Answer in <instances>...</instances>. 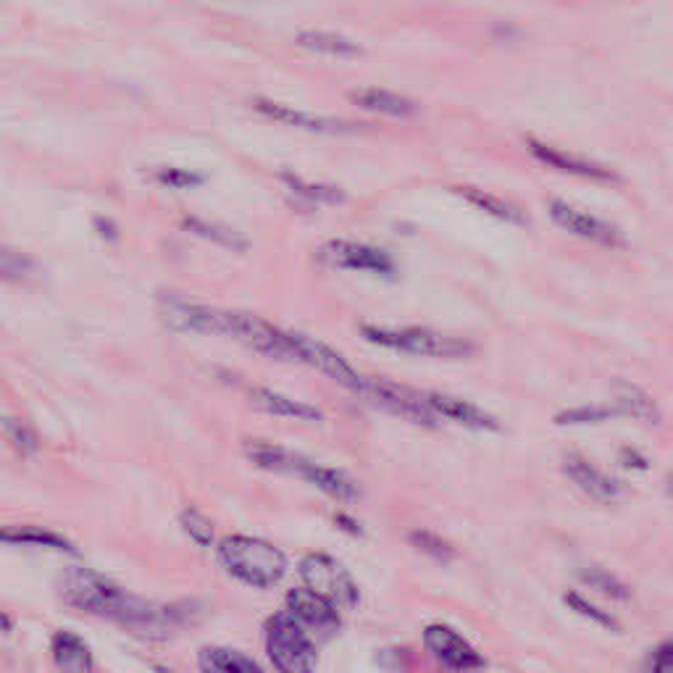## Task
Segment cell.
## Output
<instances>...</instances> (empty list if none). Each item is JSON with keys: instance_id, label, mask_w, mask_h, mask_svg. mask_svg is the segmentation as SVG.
I'll use <instances>...</instances> for the list:
<instances>
[{"instance_id": "cell-11", "label": "cell", "mask_w": 673, "mask_h": 673, "mask_svg": "<svg viewBox=\"0 0 673 673\" xmlns=\"http://www.w3.org/2000/svg\"><path fill=\"white\" fill-rule=\"evenodd\" d=\"M319 263L329 269H358V272H376V274H390L392 272V258L387 252L371 245L348 242V240H329L316 252Z\"/></svg>"}, {"instance_id": "cell-15", "label": "cell", "mask_w": 673, "mask_h": 673, "mask_svg": "<svg viewBox=\"0 0 673 673\" xmlns=\"http://www.w3.org/2000/svg\"><path fill=\"white\" fill-rule=\"evenodd\" d=\"M298 479L308 481L311 487H316L319 492H324V495L337 500V502H342V505H352V502H358V498H361L358 484L345 471L332 469V466H322V463H313L308 458H302V463H300Z\"/></svg>"}, {"instance_id": "cell-44", "label": "cell", "mask_w": 673, "mask_h": 673, "mask_svg": "<svg viewBox=\"0 0 673 673\" xmlns=\"http://www.w3.org/2000/svg\"><path fill=\"white\" fill-rule=\"evenodd\" d=\"M158 673H174V671H169V668H158Z\"/></svg>"}, {"instance_id": "cell-13", "label": "cell", "mask_w": 673, "mask_h": 673, "mask_svg": "<svg viewBox=\"0 0 673 673\" xmlns=\"http://www.w3.org/2000/svg\"><path fill=\"white\" fill-rule=\"evenodd\" d=\"M298 348L300 363L313 366L316 371H322V374L329 376L332 381H337L340 387H345V390L355 392V395L363 392V381H366V379L358 374L337 350H332L329 345H324V342H316V340H311V337H302V334H298Z\"/></svg>"}, {"instance_id": "cell-26", "label": "cell", "mask_w": 673, "mask_h": 673, "mask_svg": "<svg viewBox=\"0 0 673 673\" xmlns=\"http://www.w3.org/2000/svg\"><path fill=\"white\" fill-rule=\"evenodd\" d=\"M298 45L322 53V55H337V58H355L363 50L355 45L352 40L337 35V32H324V29H305L298 35Z\"/></svg>"}, {"instance_id": "cell-24", "label": "cell", "mask_w": 673, "mask_h": 673, "mask_svg": "<svg viewBox=\"0 0 673 673\" xmlns=\"http://www.w3.org/2000/svg\"><path fill=\"white\" fill-rule=\"evenodd\" d=\"M203 673H266L258 660H252L242 649L203 648L198 655Z\"/></svg>"}, {"instance_id": "cell-38", "label": "cell", "mask_w": 673, "mask_h": 673, "mask_svg": "<svg viewBox=\"0 0 673 673\" xmlns=\"http://www.w3.org/2000/svg\"><path fill=\"white\" fill-rule=\"evenodd\" d=\"M642 673H673V637L666 639V642H660L658 648L649 652Z\"/></svg>"}, {"instance_id": "cell-21", "label": "cell", "mask_w": 673, "mask_h": 673, "mask_svg": "<svg viewBox=\"0 0 673 673\" xmlns=\"http://www.w3.org/2000/svg\"><path fill=\"white\" fill-rule=\"evenodd\" d=\"M252 108L272 119V122H279V124L287 126H298V129H308V132H340L345 126L334 119H324V116H313V114H302V111H295L290 105H282V103H274L269 98H255L252 100Z\"/></svg>"}, {"instance_id": "cell-39", "label": "cell", "mask_w": 673, "mask_h": 673, "mask_svg": "<svg viewBox=\"0 0 673 673\" xmlns=\"http://www.w3.org/2000/svg\"><path fill=\"white\" fill-rule=\"evenodd\" d=\"M621 463L628 466V469H637V471H642V469H648V458L642 455V452H637V450L626 448L621 450Z\"/></svg>"}, {"instance_id": "cell-7", "label": "cell", "mask_w": 673, "mask_h": 673, "mask_svg": "<svg viewBox=\"0 0 673 673\" xmlns=\"http://www.w3.org/2000/svg\"><path fill=\"white\" fill-rule=\"evenodd\" d=\"M424 648L450 673H476L487 666L484 655L463 639L455 628L445 624H431L424 628Z\"/></svg>"}, {"instance_id": "cell-34", "label": "cell", "mask_w": 673, "mask_h": 673, "mask_svg": "<svg viewBox=\"0 0 673 673\" xmlns=\"http://www.w3.org/2000/svg\"><path fill=\"white\" fill-rule=\"evenodd\" d=\"M0 429L5 434V440L19 450L22 455H35L40 450V437L32 426H26L25 421H16V419H0Z\"/></svg>"}, {"instance_id": "cell-1", "label": "cell", "mask_w": 673, "mask_h": 673, "mask_svg": "<svg viewBox=\"0 0 673 673\" xmlns=\"http://www.w3.org/2000/svg\"><path fill=\"white\" fill-rule=\"evenodd\" d=\"M58 587L61 598L72 608L116 621L129 634L150 642L169 639L176 628L190 621V610L176 605H153L84 566H69L58 579Z\"/></svg>"}, {"instance_id": "cell-6", "label": "cell", "mask_w": 673, "mask_h": 673, "mask_svg": "<svg viewBox=\"0 0 673 673\" xmlns=\"http://www.w3.org/2000/svg\"><path fill=\"white\" fill-rule=\"evenodd\" d=\"M298 574L305 581V589L329 599L334 608H355L361 599V589L352 574L326 552H308L300 560Z\"/></svg>"}, {"instance_id": "cell-18", "label": "cell", "mask_w": 673, "mask_h": 673, "mask_svg": "<svg viewBox=\"0 0 673 673\" xmlns=\"http://www.w3.org/2000/svg\"><path fill=\"white\" fill-rule=\"evenodd\" d=\"M50 652L55 666L64 673H93L95 671V658L90 645L74 634V631H55L50 639Z\"/></svg>"}, {"instance_id": "cell-41", "label": "cell", "mask_w": 673, "mask_h": 673, "mask_svg": "<svg viewBox=\"0 0 673 673\" xmlns=\"http://www.w3.org/2000/svg\"><path fill=\"white\" fill-rule=\"evenodd\" d=\"M95 229L100 232V237H105V240H116V237H119V229L114 226V222H111V219L95 216Z\"/></svg>"}, {"instance_id": "cell-8", "label": "cell", "mask_w": 673, "mask_h": 673, "mask_svg": "<svg viewBox=\"0 0 673 673\" xmlns=\"http://www.w3.org/2000/svg\"><path fill=\"white\" fill-rule=\"evenodd\" d=\"M361 395L376 408H381L392 416H400L411 424L437 429V416L429 411L426 400L419 398L416 392H411L408 387H400L395 381H384V379H366Z\"/></svg>"}, {"instance_id": "cell-10", "label": "cell", "mask_w": 673, "mask_h": 673, "mask_svg": "<svg viewBox=\"0 0 673 673\" xmlns=\"http://www.w3.org/2000/svg\"><path fill=\"white\" fill-rule=\"evenodd\" d=\"M158 316L166 324V329H172V332H193V334L222 337V326H224V311L182 298L161 300Z\"/></svg>"}, {"instance_id": "cell-35", "label": "cell", "mask_w": 673, "mask_h": 673, "mask_svg": "<svg viewBox=\"0 0 673 673\" xmlns=\"http://www.w3.org/2000/svg\"><path fill=\"white\" fill-rule=\"evenodd\" d=\"M179 524H182V531L200 545V548H211L213 545V524L200 513L198 508H184L179 513Z\"/></svg>"}, {"instance_id": "cell-23", "label": "cell", "mask_w": 673, "mask_h": 673, "mask_svg": "<svg viewBox=\"0 0 673 673\" xmlns=\"http://www.w3.org/2000/svg\"><path fill=\"white\" fill-rule=\"evenodd\" d=\"M245 455L258 469H266V471H274V474L298 476L300 463H302V455L282 448V445H274V442H266V440H248L245 442Z\"/></svg>"}, {"instance_id": "cell-5", "label": "cell", "mask_w": 673, "mask_h": 673, "mask_svg": "<svg viewBox=\"0 0 673 673\" xmlns=\"http://www.w3.org/2000/svg\"><path fill=\"white\" fill-rule=\"evenodd\" d=\"M222 337H232L250 350L274 358V361H292L300 363V348L298 334L284 332L279 326L269 324L258 316L250 313H232L224 311V326H222Z\"/></svg>"}, {"instance_id": "cell-33", "label": "cell", "mask_w": 673, "mask_h": 673, "mask_svg": "<svg viewBox=\"0 0 673 673\" xmlns=\"http://www.w3.org/2000/svg\"><path fill=\"white\" fill-rule=\"evenodd\" d=\"M408 542L419 549L421 555L431 558L434 563H450V560L455 558V548L450 545L442 534H437V531H431V529H413V531L408 534Z\"/></svg>"}, {"instance_id": "cell-31", "label": "cell", "mask_w": 673, "mask_h": 673, "mask_svg": "<svg viewBox=\"0 0 673 673\" xmlns=\"http://www.w3.org/2000/svg\"><path fill=\"white\" fill-rule=\"evenodd\" d=\"M621 416V411L616 405H579V408H566L555 416L558 426H589L602 424Z\"/></svg>"}, {"instance_id": "cell-12", "label": "cell", "mask_w": 673, "mask_h": 673, "mask_svg": "<svg viewBox=\"0 0 673 673\" xmlns=\"http://www.w3.org/2000/svg\"><path fill=\"white\" fill-rule=\"evenodd\" d=\"M548 211L549 216H552V222L558 226H563L566 232H571V234H579L584 240H592V242H598L602 248H621V245H626L624 234L616 226L602 222V219L592 216V213H584V211H579V208L563 203V200H549Z\"/></svg>"}, {"instance_id": "cell-16", "label": "cell", "mask_w": 673, "mask_h": 673, "mask_svg": "<svg viewBox=\"0 0 673 673\" xmlns=\"http://www.w3.org/2000/svg\"><path fill=\"white\" fill-rule=\"evenodd\" d=\"M424 400L434 416L450 419L455 424L469 426V429H476V431H498L500 429L498 419L490 416L487 411H481L474 402H466V400L460 398H450V395H442V392H431Z\"/></svg>"}, {"instance_id": "cell-40", "label": "cell", "mask_w": 673, "mask_h": 673, "mask_svg": "<svg viewBox=\"0 0 673 673\" xmlns=\"http://www.w3.org/2000/svg\"><path fill=\"white\" fill-rule=\"evenodd\" d=\"M334 524L340 526V531H348V534H355V537H361L363 534V529L358 526V521L348 516V513H337L334 516Z\"/></svg>"}, {"instance_id": "cell-14", "label": "cell", "mask_w": 673, "mask_h": 673, "mask_svg": "<svg viewBox=\"0 0 673 673\" xmlns=\"http://www.w3.org/2000/svg\"><path fill=\"white\" fill-rule=\"evenodd\" d=\"M563 474L571 479V484H576L587 498L598 500V502H613L624 495V487L616 476L599 471L598 466H592L589 460L571 455L566 458L563 463Z\"/></svg>"}, {"instance_id": "cell-22", "label": "cell", "mask_w": 673, "mask_h": 673, "mask_svg": "<svg viewBox=\"0 0 673 673\" xmlns=\"http://www.w3.org/2000/svg\"><path fill=\"white\" fill-rule=\"evenodd\" d=\"M0 542L11 548H40L53 549V552H72V555L76 552V548L66 537L40 529V526H5L0 529Z\"/></svg>"}, {"instance_id": "cell-32", "label": "cell", "mask_w": 673, "mask_h": 673, "mask_svg": "<svg viewBox=\"0 0 673 673\" xmlns=\"http://www.w3.org/2000/svg\"><path fill=\"white\" fill-rule=\"evenodd\" d=\"M35 272V261L22 250L0 242V282L5 284H22Z\"/></svg>"}, {"instance_id": "cell-43", "label": "cell", "mask_w": 673, "mask_h": 673, "mask_svg": "<svg viewBox=\"0 0 673 673\" xmlns=\"http://www.w3.org/2000/svg\"><path fill=\"white\" fill-rule=\"evenodd\" d=\"M668 492L673 495V474H671V479H668Z\"/></svg>"}, {"instance_id": "cell-27", "label": "cell", "mask_w": 673, "mask_h": 673, "mask_svg": "<svg viewBox=\"0 0 673 673\" xmlns=\"http://www.w3.org/2000/svg\"><path fill=\"white\" fill-rule=\"evenodd\" d=\"M616 392H619L616 408L621 411V416H631V419L645 421V424H658L660 421V411H658L655 400L645 395L639 387H634L628 381H619Z\"/></svg>"}, {"instance_id": "cell-29", "label": "cell", "mask_w": 673, "mask_h": 673, "mask_svg": "<svg viewBox=\"0 0 673 673\" xmlns=\"http://www.w3.org/2000/svg\"><path fill=\"white\" fill-rule=\"evenodd\" d=\"M282 182L292 190V195L311 205H340L345 203V193L332 184H316V182H302L295 174H282Z\"/></svg>"}, {"instance_id": "cell-37", "label": "cell", "mask_w": 673, "mask_h": 673, "mask_svg": "<svg viewBox=\"0 0 673 673\" xmlns=\"http://www.w3.org/2000/svg\"><path fill=\"white\" fill-rule=\"evenodd\" d=\"M150 179L161 187H174V190H187V187H198L205 182V176L198 172H190V169H179V166H161V169H153Z\"/></svg>"}, {"instance_id": "cell-36", "label": "cell", "mask_w": 673, "mask_h": 673, "mask_svg": "<svg viewBox=\"0 0 673 673\" xmlns=\"http://www.w3.org/2000/svg\"><path fill=\"white\" fill-rule=\"evenodd\" d=\"M566 605L579 613V616H584L587 621H592L599 628H608V631H619V624H616V619L610 616V613H605L602 608H598L595 602H589V599L584 598V595H579V592H569L566 595Z\"/></svg>"}, {"instance_id": "cell-30", "label": "cell", "mask_w": 673, "mask_h": 673, "mask_svg": "<svg viewBox=\"0 0 673 673\" xmlns=\"http://www.w3.org/2000/svg\"><path fill=\"white\" fill-rule=\"evenodd\" d=\"M579 579H581V584H587L589 589H595V592L605 595V598L621 599V602L631 598L628 584L621 581V579L613 574V571H608V569H599V566H584V569L579 571Z\"/></svg>"}, {"instance_id": "cell-42", "label": "cell", "mask_w": 673, "mask_h": 673, "mask_svg": "<svg viewBox=\"0 0 673 673\" xmlns=\"http://www.w3.org/2000/svg\"><path fill=\"white\" fill-rule=\"evenodd\" d=\"M0 626H3V631H8V628H11V619H8L5 613H0Z\"/></svg>"}, {"instance_id": "cell-3", "label": "cell", "mask_w": 673, "mask_h": 673, "mask_svg": "<svg viewBox=\"0 0 673 673\" xmlns=\"http://www.w3.org/2000/svg\"><path fill=\"white\" fill-rule=\"evenodd\" d=\"M361 334L379 348L400 350V352H411V355H426V358H466L476 350L474 342H469V340L448 337V334L431 332L426 326L390 329V326L363 324Z\"/></svg>"}, {"instance_id": "cell-28", "label": "cell", "mask_w": 673, "mask_h": 673, "mask_svg": "<svg viewBox=\"0 0 673 673\" xmlns=\"http://www.w3.org/2000/svg\"><path fill=\"white\" fill-rule=\"evenodd\" d=\"M455 193L463 195V198L469 200L471 205H476V208H481L484 213H490V216L500 219V222H508V224H526L524 211L516 208V205L508 203V200L495 198V195L481 193V190H476V187H455Z\"/></svg>"}, {"instance_id": "cell-25", "label": "cell", "mask_w": 673, "mask_h": 673, "mask_svg": "<svg viewBox=\"0 0 673 673\" xmlns=\"http://www.w3.org/2000/svg\"><path fill=\"white\" fill-rule=\"evenodd\" d=\"M179 226L187 229L190 234L203 237V240H208V242H213V245H219V248L232 250V252L248 250V237H242V234L234 232L232 226L219 224V222H205V219H198V216H184V219L179 222Z\"/></svg>"}, {"instance_id": "cell-9", "label": "cell", "mask_w": 673, "mask_h": 673, "mask_svg": "<svg viewBox=\"0 0 673 673\" xmlns=\"http://www.w3.org/2000/svg\"><path fill=\"white\" fill-rule=\"evenodd\" d=\"M287 613L311 637H319V639H332L342 628L340 608H334L329 599L319 598L316 592H311L305 587L290 589V595H287Z\"/></svg>"}, {"instance_id": "cell-4", "label": "cell", "mask_w": 673, "mask_h": 673, "mask_svg": "<svg viewBox=\"0 0 673 673\" xmlns=\"http://www.w3.org/2000/svg\"><path fill=\"white\" fill-rule=\"evenodd\" d=\"M266 652L279 673H313L316 668V645L313 637L287 613H274L266 626Z\"/></svg>"}, {"instance_id": "cell-2", "label": "cell", "mask_w": 673, "mask_h": 673, "mask_svg": "<svg viewBox=\"0 0 673 673\" xmlns=\"http://www.w3.org/2000/svg\"><path fill=\"white\" fill-rule=\"evenodd\" d=\"M219 560L226 574L252 589H272L287 574V555L272 542L248 534L224 537L219 545Z\"/></svg>"}, {"instance_id": "cell-19", "label": "cell", "mask_w": 673, "mask_h": 673, "mask_svg": "<svg viewBox=\"0 0 673 673\" xmlns=\"http://www.w3.org/2000/svg\"><path fill=\"white\" fill-rule=\"evenodd\" d=\"M250 402L255 411L269 413V416H279V419H298V421H322L324 413L308 402H298L292 398H284L269 387H252L250 390Z\"/></svg>"}, {"instance_id": "cell-17", "label": "cell", "mask_w": 673, "mask_h": 673, "mask_svg": "<svg viewBox=\"0 0 673 673\" xmlns=\"http://www.w3.org/2000/svg\"><path fill=\"white\" fill-rule=\"evenodd\" d=\"M526 145L531 150L534 158H539L542 163H548L552 169H560L566 174L581 176V179H599V182H613L616 174L605 166H599L589 158H579V155H571V153H563V150H555L545 145V143H537V140H526Z\"/></svg>"}, {"instance_id": "cell-20", "label": "cell", "mask_w": 673, "mask_h": 673, "mask_svg": "<svg viewBox=\"0 0 673 673\" xmlns=\"http://www.w3.org/2000/svg\"><path fill=\"white\" fill-rule=\"evenodd\" d=\"M352 105L363 108V111H371V114H381V116H395V119H408L416 114V103L408 98H402L392 90H384V87H361V90H352L348 95Z\"/></svg>"}]
</instances>
